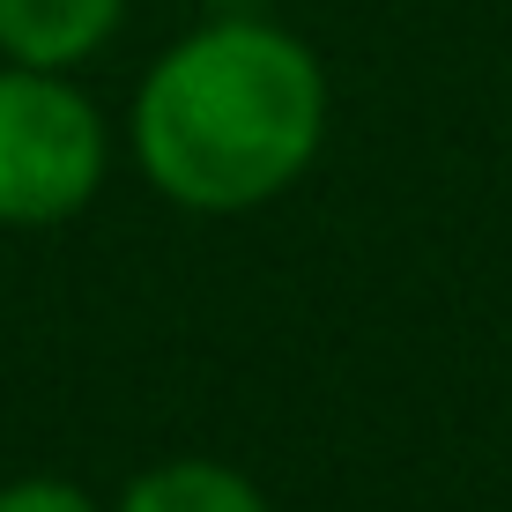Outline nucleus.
Here are the masks:
<instances>
[{
	"label": "nucleus",
	"mask_w": 512,
	"mask_h": 512,
	"mask_svg": "<svg viewBox=\"0 0 512 512\" xmlns=\"http://www.w3.org/2000/svg\"><path fill=\"white\" fill-rule=\"evenodd\" d=\"M327 134V75L305 38L260 15H216L141 75L134 156L149 186L201 216L275 201Z\"/></svg>",
	"instance_id": "f257e3e1"
},
{
	"label": "nucleus",
	"mask_w": 512,
	"mask_h": 512,
	"mask_svg": "<svg viewBox=\"0 0 512 512\" xmlns=\"http://www.w3.org/2000/svg\"><path fill=\"white\" fill-rule=\"evenodd\" d=\"M112 141L97 104L60 67L0 60V223L38 231L97 201Z\"/></svg>",
	"instance_id": "f03ea898"
},
{
	"label": "nucleus",
	"mask_w": 512,
	"mask_h": 512,
	"mask_svg": "<svg viewBox=\"0 0 512 512\" xmlns=\"http://www.w3.org/2000/svg\"><path fill=\"white\" fill-rule=\"evenodd\" d=\"M127 0H0V60L15 67H82L119 30Z\"/></svg>",
	"instance_id": "7ed1b4c3"
},
{
	"label": "nucleus",
	"mask_w": 512,
	"mask_h": 512,
	"mask_svg": "<svg viewBox=\"0 0 512 512\" xmlns=\"http://www.w3.org/2000/svg\"><path fill=\"white\" fill-rule=\"evenodd\" d=\"M119 512H268V498L223 461H164L134 475Z\"/></svg>",
	"instance_id": "20e7f679"
},
{
	"label": "nucleus",
	"mask_w": 512,
	"mask_h": 512,
	"mask_svg": "<svg viewBox=\"0 0 512 512\" xmlns=\"http://www.w3.org/2000/svg\"><path fill=\"white\" fill-rule=\"evenodd\" d=\"M0 512H97V498L60 475H23V483H0Z\"/></svg>",
	"instance_id": "39448f33"
}]
</instances>
